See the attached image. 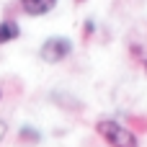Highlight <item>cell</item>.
<instances>
[{"label":"cell","instance_id":"cell-1","mask_svg":"<svg viewBox=\"0 0 147 147\" xmlns=\"http://www.w3.org/2000/svg\"><path fill=\"white\" fill-rule=\"evenodd\" d=\"M96 132L109 142L111 147H140V140L132 129H127L124 124L114 121V119H101L96 124Z\"/></svg>","mask_w":147,"mask_h":147},{"label":"cell","instance_id":"cell-2","mask_svg":"<svg viewBox=\"0 0 147 147\" xmlns=\"http://www.w3.org/2000/svg\"><path fill=\"white\" fill-rule=\"evenodd\" d=\"M72 54V41L67 36H49L44 39V44L39 47V57L47 62V65H57L62 59H67Z\"/></svg>","mask_w":147,"mask_h":147},{"label":"cell","instance_id":"cell-3","mask_svg":"<svg viewBox=\"0 0 147 147\" xmlns=\"http://www.w3.org/2000/svg\"><path fill=\"white\" fill-rule=\"evenodd\" d=\"M54 8H57V0H21V10H23L26 16H34V18L47 16V13H52Z\"/></svg>","mask_w":147,"mask_h":147},{"label":"cell","instance_id":"cell-4","mask_svg":"<svg viewBox=\"0 0 147 147\" xmlns=\"http://www.w3.org/2000/svg\"><path fill=\"white\" fill-rule=\"evenodd\" d=\"M21 36V26L13 21V18H5L0 21V44H10Z\"/></svg>","mask_w":147,"mask_h":147},{"label":"cell","instance_id":"cell-5","mask_svg":"<svg viewBox=\"0 0 147 147\" xmlns=\"http://www.w3.org/2000/svg\"><path fill=\"white\" fill-rule=\"evenodd\" d=\"M18 140H21V142H26V145H39V142H41V134H39L34 127H28V124H26V127H21Z\"/></svg>","mask_w":147,"mask_h":147},{"label":"cell","instance_id":"cell-6","mask_svg":"<svg viewBox=\"0 0 147 147\" xmlns=\"http://www.w3.org/2000/svg\"><path fill=\"white\" fill-rule=\"evenodd\" d=\"M8 137V121H3L0 119V145H3V140Z\"/></svg>","mask_w":147,"mask_h":147},{"label":"cell","instance_id":"cell-7","mask_svg":"<svg viewBox=\"0 0 147 147\" xmlns=\"http://www.w3.org/2000/svg\"><path fill=\"white\" fill-rule=\"evenodd\" d=\"M142 65H145V70H147V52L142 54Z\"/></svg>","mask_w":147,"mask_h":147},{"label":"cell","instance_id":"cell-8","mask_svg":"<svg viewBox=\"0 0 147 147\" xmlns=\"http://www.w3.org/2000/svg\"><path fill=\"white\" fill-rule=\"evenodd\" d=\"M0 98H3V90H0Z\"/></svg>","mask_w":147,"mask_h":147},{"label":"cell","instance_id":"cell-9","mask_svg":"<svg viewBox=\"0 0 147 147\" xmlns=\"http://www.w3.org/2000/svg\"><path fill=\"white\" fill-rule=\"evenodd\" d=\"M78 3H83V0H78Z\"/></svg>","mask_w":147,"mask_h":147}]
</instances>
